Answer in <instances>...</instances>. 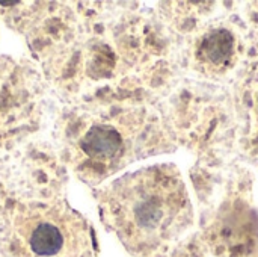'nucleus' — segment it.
<instances>
[{
	"label": "nucleus",
	"mask_w": 258,
	"mask_h": 257,
	"mask_svg": "<svg viewBox=\"0 0 258 257\" xmlns=\"http://www.w3.org/2000/svg\"><path fill=\"white\" fill-rule=\"evenodd\" d=\"M186 194L180 179L165 170H147L128 176L107 192L106 215L125 236L154 233L171 223L184 208Z\"/></svg>",
	"instance_id": "obj_2"
},
{
	"label": "nucleus",
	"mask_w": 258,
	"mask_h": 257,
	"mask_svg": "<svg viewBox=\"0 0 258 257\" xmlns=\"http://www.w3.org/2000/svg\"><path fill=\"white\" fill-rule=\"evenodd\" d=\"M0 250L6 257H82L83 224L63 204H17L5 214Z\"/></svg>",
	"instance_id": "obj_1"
},
{
	"label": "nucleus",
	"mask_w": 258,
	"mask_h": 257,
	"mask_svg": "<svg viewBox=\"0 0 258 257\" xmlns=\"http://www.w3.org/2000/svg\"><path fill=\"white\" fill-rule=\"evenodd\" d=\"M119 133L107 126H94L88 129L80 139V150L91 159H110L121 148Z\"/></svg>",
	"instance_id": "obj_3"
},
{
	"label": "nucleus",
	"mask_w": 258,
	"mask_h": 257,
	"mask_svg": "<svg viewBox=\"0 0 258 257\" xmlns=\"http://www.w3.org/2000/svg\"><path fill=\"white\" fill-rule=\"evenodd\" d=\"M234 52V36L228 30H215L204 36L200 44L198 55L215 65L224 64L233 56Z\"/></svg>",
	"instance_id": "obj_4"
}]
</instances>
